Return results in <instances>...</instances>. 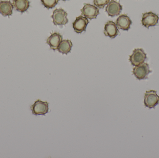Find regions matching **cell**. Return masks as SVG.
Segmentation results:
<instances>
[{
	"label": "cell",
	"mask_w": 159,
	"mask_h": 158,
	"mask_svg": "<svg viewBox=\"0 0 159 158\" xmlns=\"http://www.w3.org/2000/svg\"><path fill=\"white\" fill-rule=\"evenodd\" d=\"M30 109L32 114L35 116L45 115L48 112V103L37 100L31 106Z\"/></svg>",
	"instance_id": "8992f818"
},
{
	"label": "cell",
	"mask_w": 159,
	"mask_h": 158,
	"mask_svg": "<svg viewBox=\"0 0 159 158\" xmlns=\"http://www.w3.org/2000/svg\"><path fill=\"white\" fill-rule=\"evenodd\" d=\"M13 5L16 11L23 13L30 7V2L29 0H13Z\"/></svg>",
	"instance_id": "5bb4252c"
},
{
	"label": "cell",
	"mask_w": 159,
	"mask_h": 158,
	"mask_svg": "<svg viewBox=\"0 0 159 158\" xmlns=\"http://www.w3.org/2000/svg\"><path fill=\"white\" fill-rule=\"evenodd\" d=\"M81 15L90 19H96L100 14L98 7L90 4H84V6L81 9Z\"/></svg>",
	"instance_id": "52a82bcc"
},
{
	"label": "cell",
	"mask_w": 159,
	"mask_h": 158,
	"mask_svg": "<svg viewBox=\"0 0 159 158\" xmlns=\"http://www.w3.org/2000/svg\"><path fill=\"white\" fill-rule=\"evenodd\" d=\"M152 72L149 69V65L146 63H143L136 66L133 70V73L136 79L139 80L147 79L149 73Z\"/></svg>",
	"instance_id": "277c9868"
},
{
	"label": "cell",
	"mask_w": 159,
	"mask_h": 158,
	"mask_svg": "<svg viewBox=\"0 0 159 158\" xmlns=\"http://www.w3.org/2000/svg\"><path fill=\"white\" fill-rule=\"evenodd\" d=\"M89 23V21L87 18L82 15L77 17L73 23V27L75 32L77 33H80L85 31Z\"/></svg>",
	"instance_id": "ba28073f"
},
{
	"label": "cell",
	"mask_w": 159,
	"mask_h": 158,
	"mask_svg": "<svg viewBox=\"0 0 159 158\" xmlns=\"http://www.w3.org/2000/svg\"><path fill=\"white\" fill-rule=\"evenodd\" d=\"M147 57L143 49L142 48L135 49L133 53L129 56V61L132 66H136L144 63Z\"/></svg>",
	"instance_id": "6da1fadb"
},
{
	"label": "cell",
	"mask_w": 159,
	"mask_h": 158,
	"mask_svg": "<svg viewBox=\"0 0 159 158\" xmlns=\"http://www.w3.org/2000/svg\"><path fill=\"white\" fill-rule=\"evenodd\" d=\"M14 6L10 1H0V14L3 16H11L13 14Z\"/></svg>",
	"instance_id": "4fadbf2b"
},
{
	"label": "cell",
	"mask_w": 159,
	"mask_h": 158,
	"mask_svg": "<svg viewBox=\"0 0 159 158\" xmlns=\"http://www.w3.org/2000/svg\"><path fill=\"white\" fill-rule=\"evenodd\" d=\"M68 14L62 8L56 9L54 10L51 18L53 19V22L54 25H65L69 22L67 18Z\"/></svg>",
	"instance_id": "7a4b0ae2"
},
{
	"label": "cell",
	"mask_w": 159,
	"mask_h": 158,
	"mask_svg": "<svg viewBox=\"0 0 159 158\" xmlns=\"http://www.w3.org/2000/svg\"><path fill=\"white\" fill-rule=\"evenodd\" d=\"M62 36L60 33L55 32L52 33L47 40V43L49 45L51 49L57 50L59 45L62 41Z\"/></svg>",
	"instance_id": "7c38bea8"
},
{
	"label": "cell",
	"mask_w": 159,
	"mask_h": 158,
	"mask_svg": "<svg viewBox=\"0 0 159 158\" xmlns=\"http://www.w3.org/2000/svg\"><path fill=\"white\" fill-rule=\"evenodd\" d=\"M72 46V42L70 40H63L59 45L57 50L63 54H68L70 52Z\"/></svg>",
	"instance_id": "9a60e30c"
},
{
	"label": "cell",
	"mask_w": 159,
	"mask_h": 158,
	"mask_svg": "<svg viewBox=\"0 0 159 158\" xmlns=\"http://www.w3.org/2000/svg\"><path fill=\"white\" fill-rule=\"evenodd\" d=\"M159 20L158 15L152 12H147L143 14L142 23L144 27L148 28L156 26L158 23Z\"/></svg>",
	"instance_id": "5b68a950"
},
{
	"label": "cell",
	"mask_w": 159,
	"mask_h": 158,
	"mask_svg": "<svg viewBox=\"0 0 159 158\" xmlns=\"http://www.w3.org/2000/svg\"><path fill=\"white\" fill-rule=\"evenodd\" d=\"M122 10V6L118 2L114 0L110 1L106 7V11L108 15L115 17L120 15Z\"/></svg>",
	"instance_id": "9c48e42d"
},
{
	"label": "cell",
	"mask_w": 159,
	"mask_h": 158,
	"mask_svg": "<svg viewBox=\"0 0 159 158\" xmlns=\"http://www.w3.org/2000/svg\"><path fill=\"white\" fill-rule=\"evenodd\" d=\"M62 1H67V0H62Z\"/></svg>",
	"instance_id": "ac0fdd59"
},
{
	"label": "cell",
	"mask_w": 159,
	"mask_h": 158,
	"mask_svg": "<svg viewBox=\"0 0 159 158\" xmlns=\"http://www.w3.org/2000/svg\"><path fill=\"white\" fill-rule=\"evenodd\" d=\"M59 0H41L42 4L48 9H51L55 7L58 3Z\"/></svg>",
	"instance_id": "2e32d148"
},
{
	"label": "cell",
	"mask_w": 159,
	"mask_h": 158,
	"mask_svg": "<svg viewBox=\"0 0 159 158\" xmlns=\"http://www.w3.org/2000/svg\"><path fill=\"white\" fill-rule=\"evenodd\" d=\"M109 2L110 0H93L94 6L99 8H103Z\"/></svg>",
	"instance_id": "e0dca14e"
},
{
	"label": "cell",
	"mask_w": 159,
	"mask_h": 158,
	"mask_svg": "<svg viewBox=\"0 0 159 158\" xmlns=\"http://www.w3.org/2000/svg\"><path fill=\"white\" fill-rule=\"evenodd\" d=\"M144 105L149 109H155L159 104V96L157 94V91L151 90L146 91L144 99Z\"/></svg>",
	"instance_id": "3957f363"
},
{
	"label": "cell",
	"mask_w": 159,
	"mask_h": 158,
	"mask_svg": "<svg viewBox=\"0 0 159 158\" xmlns=\"http://www.w3.org/2000/svg\"><path fill=\"white\" fill-rule=\"evenodd\" d=\"M104 33L106 36L109 37L111 39L116 38L119 33L116 23L113 21H107L105 25Z\"/></svg>",
	"instance_id": "8fae6325"
},
{
	"label": "cell",
	"mask_w": 159,
	"mask_h": 158,
	"mask_svg": "<svg viewBox=\"0 0 159 158\" xmlns=\"http://www.w3.org/2000/svg\"><path fill=\"white\" fill-rule=\"evenodd\" d=\"M116 25L118 28L123 31H128L130 28L132 21L127 15H121L116 20Z\"/></svg>",
	"instance_id": "30bf717a"
}]
</instances>
